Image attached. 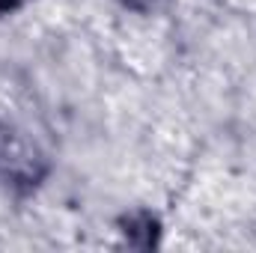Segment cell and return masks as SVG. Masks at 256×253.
<instances>
[{
	"instance_id": "1",
	"label": "cell",
	"mask_w": 256,
	"mask_h": 253,
	"mask_svg": "<svg viewBox=\"0 0 256 253\" xmlns=\"http://www.w3.org/2000/svg\"><path fill=\"white\" fill-rule=\"evenodd\" d=\"M48 173L45 155L12 126L0 122V185L15 190L36 188Z\"/></svg>"
},
{
	"instance_id": "2",
	"label": "cell",
	"mask_w": 256,
	"mask_h": 253,
	"mask_svg": "<svg viewBox=\"0 0 256 253\" xmlns=\"http://www.w3.org/2000/svg\"><path fill=\"white\" fill-rule=\"evenodd\" d=\"M128 6H134V9H155L158 6V0H126Z\"/></svg>"
}]
</instances>
